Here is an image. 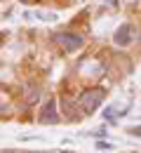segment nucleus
<instances>
[{
  "instance_id": "f257e3e1",
  "label": "nucleus",
  "mask_w": 141,
  "mask_h": 153,
  "mask_svg": "<svg viewBox=\"0 0 141 153\" xmlns=\"http://www.w3.org/2000/svg\"><path fill=\"white\" fill-rule=\"evenodd\" d=\"M101 101H103V90H99V87L85 90V92L80 94V108L85 111V115H89V113H94V111L101 106Z\"/></svg>"
},
{
  "instance_id": "f03ea898",
  "label": "nucleus",
  "mask_w": 141,
  "mask_h": 153,
  "mask_svg": "<svg viewBox=\"0 0 141 153\" xmlns=\"http://www.w3.org/2000/svg\"><path fill=\"white\" fill-rule=\"evenodd\" d=\"M57 40V45H59L61 50H66V52H75V50H80L85 38H80L78 33H57L54 36Z\"/></svg>"
},
{
  "instance_id": "7ed1b4c3",
  "label": "nucleus",
  "mask_w": 141,
  "mask_h": 153,
  "mask_svg": "<svg viewBox=\"0 0 141 153\" xmlns=\"http://www.w3.org/2000/svg\"><path fill=\"white\" fill-rule=\"evenodd\" d=\"M137 40V28L132 26V24H122L120 28L115 31V36H113V42L118 45V47H127V45H132Z\"/></svg>"
},
{
  "instance_id": "20e7f679",
  "label": "nucleus",
  "mask_w": 141,
  "mask_h": 153,
  "mask_svg": "<svg viewBox=\"0 0 141 153\" xmlns=\"http://www.w3.org/2000/svg\"><path fill=\"white\" fill-rule=\"evenodd\" d=\"M40 123H42V125H54V123H59V115H57V101H54V99H49V101L45 104L42 115H40Z\"/></svg>"
},
{
  "instance_id": "39448f33",
  "label": "nucleus",
  "mask_w": 141,
  "mask_h": 153,
  "mask_svg": "<svg viewBox=\"0 0 141 153\" xmlns=\"http://www.w3.org/2000/svg\"><path fill=\"white\" fill-rule=\"evenodd\" d=\"M129 132L134 134V137H141V125H139V127H132V130H129Z\"/></svg>"
},
{
  "instance_id": "423d86ee",
  "label": "nucleus",
  "mask_w": 141,
  "mask_h": 153,
  "mask_svg": "<svg viewBox=\"0 0 141 153\" xmlns=\"http://www.w3.org/2000/svg\"><path fill=\"white\" fill-rule=\"evenodd\" d=\"M21 2H35V0H21Z\"/></svg>"
}]
</instances>
